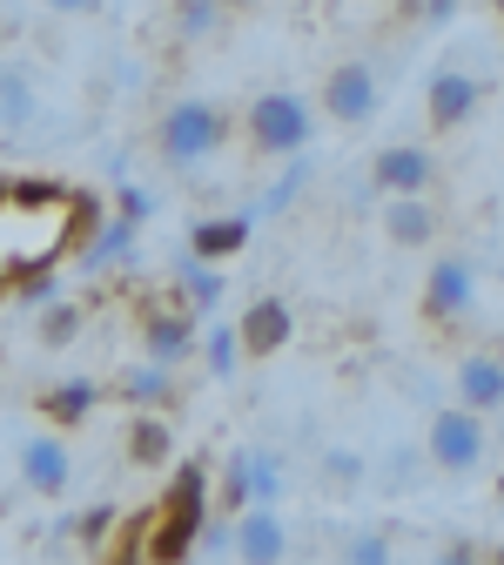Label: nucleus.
Here are the masks:
<instances>
[{
    "label": "nucleus",
    "instance_id": "obj_1",
    "mask_svg": "<svg viewBox=\"0 0 504 565\" xmlns=\"http://www.w3.org/2000/svg\"><path fill=\"white\" fill-rule=\"evenodd\" d=\"M215 512V499H208V458H175V471H169V491L149 505V558L156 565H169V558H195V532H202V519Z\"/></svg>",
    "mask_w": 504,
    "mask_h": 565
},
{
    "label": "nucleus",
    "instance_id": "obj_2",
    "mask_svg": "<svg viewBox=\"0 0 504 565\" xmlns=\"http://www.w3.org/2000/svg\"><path fill=\"white\" fill-rule=\"evenodd\" d=\"M243 135H249L256 156H282V162H290V156H303L317 141V108L297 88H262L249 102V115H243Z\"/></svg>",
    "mask_w": 504,
    "mask_h": 565
},
{
    "label": "nucleus",
    "instance_id": "obj_3",
    "mask_svg": "<svg viewBox=\"0 0 504 565\" xmlns=\"http://www.w3.org/2000/svg\"><path fill=\"white\" fill-rule=\"evenodd\" d=\"M223 141H229V115L215 108V102H202V95L169 102L162 121H156V149H162L169 169H195V162H208L215 149H223Z\"/></svg>",
    "mask_w": 504,
    "mask_h": 565
},
{
    "label": "nucleus",
    "instance_id": "obj_4",
    "mask_svg": "<svg viewBox=\"0 0 504 565\" xmlns=\"http://www.w3.org/2000/svg\"><path fill=\"white\" fill-rule=\"evenodd\" d=\"M423 451H430V465H438L444 478L484 471V458H491L484 411H471V404H438V411H430V431H423Z\"/></svg>",
    "mask_w": 504,
    "mask_h": 565
},
{
    "label": "nucleus",
    "instance_id": "obj_5",
    "mask_svg": "<svg viewBox=\"0 0 504 565\" xmlns=\"http://www.w3.org/2000/svg\"><path fill=\"white\" fill-rule=\"evenodd\" d=\"M384 108V88H377V67L371 61H336L330 75H323V115L343 121V128H364L377 121Z\"/></svg>",
    "mask_w": 504,
    "mask_h": 565
},
{
    "label": "nucleus",
    "instance_id": "obj_6",
    "mask_svg": "<svg viewBox=\"0 0 504 565\" xmlns=\"http://www.w3.org/2000/svg\"><path fill=\"white\" fill-rule=\"evenodd\" d=\"M471 310H478V269L464 256H438L423 276V317L438 330H458Z\"/></svg>",
    "mask_w": 504,
    "mask_h": 565
},
{
    "label": "nucleus",
    "instance_id": "obj_7",
    "mask_svg": "<svg viewBox=\"0 0 504 565\" xmlns=\"http://www.w3.org/2000/svg\"><path fill=\"white\" fill-rule=\"evenodd\" d=\"M430 182H438V156L423 141H384L377 162H371L377 195H430Z\"/></svg>",
    "mask_w": 504,
    "mask_h": 565
},
{
    "label": "nucleus",
    "instance_id": "obj_8",
    "mask_svg": "<svg viewBox=\"0 0 504 565\" xmlns=\"http://www.w3.org/2000/svg\"><path fill=\"white\" fill-rule=\"evenodd\" d=\"M202 350V330H195V310L189 303H149L141 310V358L156 364H182Z\"/></svg>",
    "mask_w": 504,
    "mask_h": 565
},
{
    "label": "nucleus",
    "instance_id": "obj_9",
    "mask_svg": "<svg viewBox=\"0 0 504 565\" xmlns=\"http://www.w3.org/2000/svg\"><path fill=\"white\" fill-rule=\"evenodd\" d=\"M14 471H21V491H34V499H61V491L75 484V451H67L61 431H34L21 445Z\"/></svg>",
    "mask_w": 504,
    "mask_h": 565
},
{
    "label": "nucleus",
    "instance_id": "obj_10",
    "mask_svg": "<svg viewBox=\"0 0 504 565\" xmlns=\"http://www.w3.org/2000/svg\"><path fill=\"white\" fill-rule=\"evenodd\" d=\"M478 102H484V88L464 75V67H438V75H430V88H423L430 135H451V128H464V121L478 115Z\"/></svg>",
    "mask_w": 504,
    "mask_h": 565
},
{
    "label": "nucleus",
    "instance_id": "obj_11",
    "mask_svg": "<svg viewBox=\"0 0 504 565\" xmlns=\"http://www.w3.org/2000/svg\"><path fill=\"white\" fill-rule=\"evenodd\" d=\"M236 337H243V358H282V350L297 343V310L282 303V297H256L243 310Z\"/></svg>",
    "mask_w": 504,
    "mask_h": 565
},
{
    "label": "nucleus",
    "instance_id": "obj_12",
    "mask_svg": "<svg viewBox=\"0 0 504 565\" xmlns=\"http://www.w3.org/2000/svg\"><path fill=\"white\" fill-rule=\"evenodd\" d=\"M236 558H249V565L290 558V519H282V505H243L236 512Z\"/></svg>",
    "mask_w": 504,
    "mask_h": 565
},
{
    "label": "nucleus",
    "instance_id": "obj_13",
    "mask_svg": "<svg viewBox=\"0 0 504 565\" xmlns=\"http://www.w3.org/2000/svg\"><path fill=\"white\" fill-rule=\"evenodd\" d=\"M438 230H444V216H438L430 195H384V236L397 249H430Z\"/></svg>",
    "mask_w": 504,
    "mask_h": 565
},
{
    "label": "nucleus",
    "instance_id": "obj_14",
    "mask_svg": "<svg viewBox=\"0 0 504 565\" xmlns=\"http://www.w3.org/2000/svg\"><path fill=\"white\" fill-rule=\"evenodd\" d=\"M451 384H458V404H471V411H504V358L497 350H464L458 358V371H451Z\"/></svg>",
    "mask_w": 504,
    "mask_h": 565
},
{
    "label": "nucleus",
    "instance_id": "obj_15",
    "mask_svg": "<svg viewBox=\"0 0 504 565\" xmlns=\"http://www.w3.org/2000/svg\"><path fill=\"white\" fill-rule=\"evenodd\" d=\"M121 451H128L135 471H169V465H175V424H169L162 411H135Z\"/></svg>",
    "mask_w": 504,
    "mask_h": 565
},
{
    "label": "nucleus",
    "instance_id": "obj_16",
    "mask_svg": "<svg viewBox=\"0 0 504 565\" xmlns=\"http://www.w3.org/2000/svg\"><path fill=\"white\" fill-rule=\"evenodd\" d=\"M135 230H141V223H128V216H101V223L82 236V276H108V269L135 263Z\"/></svg>",
    "mask_w": 504,
    "mask_h": 565
},
{
    "label": "nucleus",
    "instance_id": "obj_17",
    "mask_svg": "<svg viewBox=\"0 0 504 565\" xmlns=\"http://www.w3.org/2000/svg\"><path fill=\"white\" fill-rule=\"evenodd\" d=\"M249 236H256V209H243V216H202L189 230V249L208 256V263H229V256L249 249Z\"/></svg>",
    "mask_w": 504,
    "mask_h": 565
},
{
    "label": "nucleus",
    "instance_id": "obj_18",
    "mask_svg": "<svg viewBox=\"0 0 504 565\" xmlns=\"http://www.w3.org/2000/svg\"><path fill=\"white\" fill-rule=\"evenodd\" d=\"M95 404H101V384H95V377H61V384L41 391V411H47L54 431H75V424H88Z\"/></svg>",
    "mask_w": 504,
    "mask_h": 565
},
{
    "label": "nucleus",
    "instance_id": "obj_19",
    "mask_svg": "<svg viewBox=\"0 0 504 565\" xmlns=\"http://www.w3.org/2000/svg\"><path fill=\"white\" fill-rule=\"evenodd\" d=\"M175 290H182V303L195 310V317H208L215 303H223V263H208V256H195V249H182L175 256Z\"/></svg>",
    "mask_w": 504,
    "mask_h": 565
},
{
    "label": "nucleus",
    "instance_id": "obj_20",
    "mask_svg": "<svg viewBox=\"0 0 504 565\" xmlns=\"http://www.w3.org/2000/svg\"><path fill=\"white\" fill-rule=\"evenodd\" d=\"M34 115H41V88H34V75H28L21 61H0V128L21 135V128H34Z\"/></svg>",
    "mask_w": 504,
    "mask_h": 565
},
{
    "label": "nucleus",
    "instance_id": "obj_21",
    "mask_svg": "<svg viewBox=\"0 0 504 565\" xmlns=\"http://www.w3.org/2000/svg\"><path fill=\"white\" fill-rule=\"evenodd\" d=\"M121 404L128 411H162L169 397H175V364H156V358H141V364H128L121 371Z\"/></svg>",
    "mask_w": 504,
    "mask_h": 565
},
{
    "label": "nucleus",
    "instance_id": "obj_22",
    "mask_svg": "<svg viewBox=\"0 0 504 565\" xmlns=\"http://www.w3.org/2000/svg\"><path fill=\"white\" fill-rule=\"evenodd\" d=\"M243 471H249V505H282L290 484H297V471H290L282 451H243Z\"/></svg>",
    "mask_w": 504,
    "mask_h": 565
},
{
    "label": "nucleus",
    "instance_id": "obj_23",
    "mask_svg": "<svg viewBox=\"0 0 504 565\" xmlns=\"http://www.w3.org/2000/svg\"><path fill=\"white\" fill-rule=\"evenodd\" d=\"M310 182H317V162H310V149H303V156H290V169L269 182V195L256 202V216H282V209H297V202L310 195Z\"/></svg>",
    "mask_w": 504,
    "mask_h": 565
},
{
    "label": "nucleus",
    "instance_id": "obj_24",
    "mask_svg": "<svg viewBox=\"0 0 504 565\" xmlns=\"http://www.w3.org/2000/svg\"><path fill=\"white\" fill-rule=\"evenodd\" d=\"M34 337H41V350H67V343L82 337V303H75V297L41 303V310H34Z\"/></svg>",
    "mask_w": 504,
    "mask_h": 565
},
{
    "label": "nucleus",
    "instance_id": "obj_25",
    "mask_svg": "<svg viewBox=\"0 0 504 565\" xmlns=\"http://www.w3.org/2000/svg\"><path fill=\"white\" fill-rule=\"evenodd\" d=\"M317 465H323V471H317V478H323V491H336V499H343V491H356V484L371 478V458L356 451V445H330Z\"/></svg>",
    "mask_w": 504,
    "mask_h": 565
},
{
    "label": "nucleus",
    "instance_id": "obj_26",
    "mask_svg": "<svg viewBox=\"0 0 504 565\" xmlns=\"http://www.w3.org/2000/svg\"><path fill=\"white\" fill-rule=\"evenodd\" d=\"M115 525H121V512H115V505H88V512H75V519H67V539H75L88 558H108V539H115Z\"/></svg>",
    "mask_w": 504,
    "mask_h": 565
},
{
    "label": "nucleus",
    "instance_id": "obj_27",
    "mask_svg": "<svg viewBox=\"0 0 504 565\" xmlns=\"http://www.w3.org/2000/svg\"><path fill=\"white\" fill-rule=\"evenodd\" d=\"M229 0H175V34L182 41H208L215 28H223Z\"/></svg>",
    "mask_w": 504,
    "mask_h": 565
},
{
    "label": "nucleus",
    "instance_id": "obj_28",
    "mask_svg": "<svg viewBox=\"0 0 504 565\" xmlns=\"http://www.w3.org/2000/svg\"><path fill=\"white\" fill-rule=\"evenodd\" d=\"M236 350H243L236 323H215V330L202 337V364H208V377H229V371H236Z\"/></svg>",
    "mask_w": 504,
    "mask_h": 565
},
{
    "label": "nucleus",
    "instance_id": "obj_29",
    "mask_svg": "<svg viewBox=\"0 0 504 565\" xmlns=\"http://www.w3.org/2000/svg\"><path fill=\"white\" fill-rule=\"evenodd\" d=\"M423 465H430L423 445H397V451L384 458V484H390V491H410V484L423 478Z\"/></svg>",
    "mask_w": 504,
    "mask_h": 565
},
{
    "label": "nucleus",
    "instance_id": "obj_30",
    "mask_svg": "<svg viewBox=\"0 0 504 565\" xmlns=\"http://www.w3.org/2000/svg\"><path fill=\"white\" fill-rule=\"evenodd\" d=\"M115 216H128V223H149V216H156V189L121 182V189H115Z\"/></svg>",
    "mask_w": 504,
    "mask_h": 565
},
{
    "label": "nucleus",
    "instance_id": "obj_31",
    "mask_svg": "<svg viewBox=\"0 0 504 565\" xmlns=\"http://www.w3.org/2000/svg\"><path fill=\"white\" fill-rule=\"evenodd\" d=\"M343 558H356V565H384V558H397V545H390L384 532H356V539L343 545Z\"/></svg>",
    "mask_w": 504,
    "mask_h": 565
},
{
    "label": "nucleus",
    "instance_id": "obj_32",
    "mask_svg": "<svg viewBox=\"0 0 504 565\" xmlns=\"http://www.w3.org/2000/svg\"><path fill=\"white\" fill-rule=\"evenodd\" d=\"M458 8H464V0H417L410 14H417L423 28H451V21H458Z\"/></svg>",
    "mask_w": 504,
    "mask_h": 565
},
{
    "label": "nucleus",
    "instance_id": "obj_33",
    "mask_svg": "<svg viewBox=\"0 0 504 565\" xmlns=\"http://www.w3.org/2000/svg\"><path fill=\"white\" fill-rule=\"evenodd\" d=\"M41 8H54V14H101V0H41Z\"/></svg>",
    "mask_w": 504,
    "mask_h": 565
},
{
    "label": "nucleus",
    "instance_id": "obj_34",
    "mask_svg": "<svg viewBox=\"0 0 504 565\" xmlns=\"http://www.w3.org/2000/svg\"><path fill=\"white\" fill-rule=\"evenodd\" d=\"M8 290H14V276H0V297H8Z\"/></svg>",
    "mask_w": 504,
    "mask_h": 565
},
{
    "label": "nucleus",
    "instance_id": "obj_35",
    "mask_svg": "<svg viewBox=\"0 0 504 565\" xmlns=\"http://www.w3.org/2000/svg\"><path fill=\"white\" fill-rule=\"evenodd\" d=\"M497 505H504V471H497Z\"/></svg>",
    "mask_w": 504,
    "mask_h": 565
},
{
    "label": "nucleus",
    "instance_id": "obj_36",
    "mask_svg": "<svg viewBox=\"0 0 504 565\" xmlns=\"http://www.w3.org/2000/svg\"><path fill=\"white\" fill-rule=\"evenodd\" d=\"M491 8H497V21H504V0H491Z\"/></svg>",
    "mask_w": 504,
    "mask_h": 565
},
{
    "label": "nucleus",
    "instance_id": "obj_37",
    "mask_svg": "<svg viewBox=\"0 0 504 565\" xmlns=\"http://www.w3.org/2000/svg\"><path fill=\"white\" fill-rule=\"evenodd\" d=\"M491 558H497V565H504V545H497V552H491Z\"/></svg>",
    "mask_w": 504,
    "mask_h": 565
},
{
    "label": "nucleus",
    "instance_id": "obj_38",
    "mask_svg": "<svg viewBox=\"0 0 504 565\" xmlns=\"http://www.w3.org/2000/svg\"><path fill=\"white\" fill-rule=\"evenodd\" d=\"M229 8H249V0H229Z\"/></svg>",
    "mask_w": 504,
    "mask_h": 565
},
{
    "label": "nucleus",
    "instance_id": "obj_39",
    "mask_svg": "<svg viewBox=\"0 0 504 565\" xmlns=\"http://www.w3.org/2000/svg\"><path fill=\"white\" fill-rule=\"evenodd\" d=\"M0 141H8V128H0Z\"/></svg>",
    "mask_w": 504,
    "mask_h": 565
}]
</instances>
